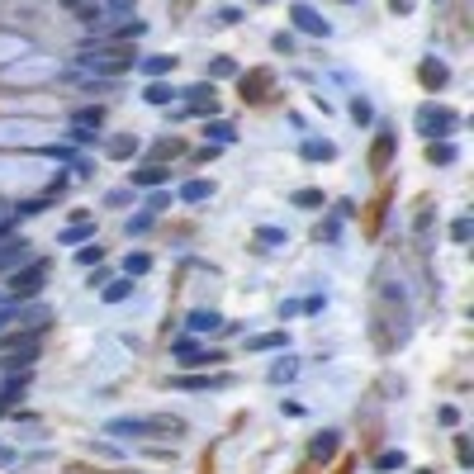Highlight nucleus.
Instances as JSON below:
<instances>
[{
  "label": "nucleus",
  "mask_w": 474,
  "mask_h": 474,
  "mask_svg": "<svg viewBox=\"0 0 474 474\" xmlns=\"http://www.w3.org/2000/svg\"><path fill=\"white\" fill-rule=\"evenodd\" d=\"M81 71H95V76H114V71H128L133 67V43L114 33V43H95L76 57Z\"/></svg>",
  "instance_id": "obj_1"
},
{
  "label": "nucleus",
  "mask_w": 474,
  "mask_h": 474,
  "mask_svg": "<svg viewBox=\"0 0 474 474\" xmlns=\"http://www.w3.org/2000/svg\"><path fill=\"white\" fill-rule=\"evenodd\" d=\"M47 161L38 157H0V190H33L47 185Z\"/></svg>",
  "instance_id": "obj_2"
},
{
  "label": "nucleus",
  "mask_w": 474,
  "mask_h": 474,
  "mask_svg": "<svg viewBox=\"0 0 474 474\" xmlns=\"http://www.w3.org/2000/svg\"><path fill=\"white\" fill-rule=\"evenodd\" d=\"M133 361V347H128V337H105L91 356V375L95 379H119Z\"/></svg>",
  "instance_id": "obj_3"
},
{
  "label": "nucleus",
  "mask_w": 474,
  "mask_h": 474,
  "mask_svg": "<svg viewBox=\"0 0 474 474\" xmlns=\"http://www.w3.org/2000/svg\"><path fill=\"white\" fill-rule=\"evenodd\" d=\"M289 19H294V29L313 33V38H332V24L318 15L313 5H304V0H294V5H289Z\"/></svg>",
  "instance_id": "obj_4"
},
{
  "label": "nucleus",
  "mask_w": 474,
  "mask_h": 474,
  "mask_svg": "<svg viewBox=\"0 0 474 474\" xmlns=\"http://www.w3.org/2000/svg\"><path fill=\"white\" fill-rule=\"evenodd\" d=\"M43 280H47V270H43V261H29V266L15 275V304H24V299H33L38 289H43Z\"/></svg>",
  "instance_id": "obj_5"
},
{
  "label": "nucleus",
  "mask_w": 474,
  "mask_h": 474,
  "mask_svg": "<svg viewBox=\"0 0 474 474\" xmlns=\"http://www.w3.org/2000/svg\"><path fill=\"white\" fill-rule=\"evenodd\" d=\"M52 71H57V67L47 62V57H24V62H15L10 71H5V81H24V86H29V81L52 76Z\"/></svg>",
  "instance_id": "obj_6"
},
{
  "label": "nucleus",
  "mask_w": 474,
  "mask_h": 474,
  "mask_svg": "<svg viewBox=\"0 0 474 474\" xmlns=\"http://www.w3.org/2000/svg\"><path fill=\"white\" fill-rule=\"evenodd\" d=\"M47 133L38 124H19V119H10V124H0V142H15V147H29V142H43Z\"/></svg>",
  "instance_id": "obj_7"
},
{
  "label": "nucleus",
  "mask_w": 474,
  "mask_h": 474,
  "mask_svg": "<svg viewBox=\"0 0 474 474\" xmlns=\"http://www.w3.org/2000/svg\"><path fill=\"white\" fill-rule=\"evenodd\" d=\"M33 261V247L24 237H10L5 247H0V270H15V266H29Z\"/></svg>",
  "instance_id": "obj_8"
},
{
  "label": "nucleus",
  "mask_w": 474,
  "mask_h": 474,
  "mask_svg": "<svg viewBox=\"0 0 474 474\" xmlns=\"http://www.w3.org/2000/svg\"><path fill=\"white\" fill-rule=\"evenodd\" d=\"M417 128H422L427 138H446V133L456 128V119H451V110H422V119H417Z\"/></svg>",
  "instance_id": "obj_9"
},
{
  "label": "nucleus",
  "mask_w": 474,
  "mask_h": 474,
  "mask_svg": "<svg viewBox=\"0 0 474 474\" xmlns=\"http://www.w3.org/2000/svg\"><path fill=\"white\" fill-rule=\"evenodd\" d=\"M166 384L190 389V394H204V389H228V384H233V375H214V379H204V375H180V379H166Z\"/></svg>",
  "instance_id": "obj_10"
},
{
  "label": "nucleus",
  "mask_w": 474,
  "mask_h": 474,
  "mask_svg": "<svg viewBox=\"0 0 474 474\" xmlns=\"http://www.w3.org/2000/svg\"><path fill=\"white\" fill-rule=\"evenodd\" d=\"M171 351H175V361H180V365H204V361H209V351L195 342V332H185V337H180Z\"/></svg>",
  "instance_id": "obj_11"
},
{
  "label": "nucleus",
  "mask_w": 474,
  "mask_h": 474,
  "mask_svg": "<svg viewBox=\"0 0 474 474\" xmlns=\"http://www.w3.org/2000/svg\"><path fill=\"white\" fill-rule=\"evenodd\" d=\"M446 81H451V67H446L441 57H427V62H422V86H427V91H441Z\"/></svg>",
  "instance_id": "obj_12"
},
{
  "label": "nucleus",
  "mask_w": 474,
  "mask_h": 474,
  "mask_svg": "<svg viewBox=\"0 0 474 474\" xmlns=\"http://www.w3.org/2000/svg\"><path fill=\"white\" fill-rule=\"evenodd\" d=\"M95 237V228L86 219H71V228H62V233H57V242H62V247H81V242H91Z\"/></svg>",
  "instance_id": "obj_13"
},
{
  "label": "nucleus",
  "mask_w": 474,
  "mask_h": 474,
  "mask_svg": "<svg viewBox=\"0 0 474 474\" xmlns=\"http://www.w3.org/2000/svg\"><path fill=\"white\" fill-rule=\"evenodd\" d=\"M294 375H299V356H280V361L270 365V384H294Z\"/></svg>",
  "instance_id": "obj_14"
},
{
  "label": "nucleus",
  "mask_w": 474,
  "mask_h": 474,
  "mask_svg": "<svg viewBox=\"0 0 474 474\" xmlns=\"http://www.w3.org/2000/svg\"><path fill=\"white\" fill-rule=\"evenodd\" d=\"M299 152L308 161H332V157H337V142H328V138H304Z\"/></svg>",
  "instance_id": "obj_15"
},
{
  "label": "nucleus",
  "mask_w": 474,
  "mask_h": 474,
  "mask_svg": "<svg viewBox=\"0 0 474 474\" xmlns=\"http://www.w3.org/2000/svg\"><path fill=\"white\" fill-rule=\"evenodd\" d=\"M337 446H342V437H337V432H318L313 441H308V456H313V460H332V451H337Z\"/></svg>",
  "instance_id": "obj_16"
},
{
  "label": "nucleus",
  "mask_w": 474,
  "mask_h": 474,
  "mask_svg": "<svg viewBox=\"0 0 474 474\" xmlns=\"http://www.w3.org/2000/svg\"><path fill=\"white\" fill-rule=\"evenodd\" d=\"M289 342H294L289 332H261V337H252L247 347H252V351H284Z\"/></svg>",
  "instance_id": "obj_17"
},
{
  "label": "nucleus",
  "mask_w": 474,
  "mask_h": 474,
  "mask_svg": "<svg viewBox=\"0 0 474 474\" xmlns=\"http://www.w3.org/2000/svg\"><path fill=\"white\" fill-rule=\"evenodd\" d=\"M185 328L190 332H214V328H223V318L214 313V308H195V313L185 318Z\"/></svg>",
  "instance_id": "obj_18"
},
{
  "label": "nucleus",
  "mask_w": 474,
  "mask_h": 474,
  "mask_svg": "<svg viewBox=\"0 0 474 474\" xmlns=\"http://www.w3.org/2000/svg\"><path fill=\"white\" fill-rule=\"evenodd\" d=\"M110 432L114 437H147V417H114Z\"/></svg>",
  "instance_id": "obj_19"
},
{
  "label": "nucleus",
  "mask_w": 474,
  "mask_h": 474,
  "mask_svg": "<svg viewBox=\"0 0 474 474\" xmlns=\"http://www.w3.org/2000/svg\"><path fill=\"white\" fill-rule=\"evenodd\" d=\"M180 200H185V204H204V200H214V180H190V185L180 190Z\"/></svg>",
  "instance_id": "obj_20"
},
{
  "label": "nucleus",
  "mask_w": 474,
  "mask_h": 474,
  "mask_svg": "<svg viewBox=\"0 0 474 474\" xmlns=\"http://www.w3.org/2000/svg\"><path fill=\"white\" fill-rule=\"evenodd\" d=\"M110 157H114V161H128V157H138V138H128V133L110 138Z\"/></svg>",
  "instance_id": "obj_21"
},
{
  "label": "nucleus",
  "mask_w": 474,
  "mask_h": 474,
  "mask_svg": "<svg viewBox=\"0 0 474 474\" xmlns=\"http://www.w3.org/2000/svg\"><path fill=\"white\" fill-rule=\"evenodd\" d=\"M147 270H152V256L147 252H128L124 256V275L128 280H138V275H147Z\"/></svg>",
  "instance_id": "obj_22"
},
{
  "label": "nucleus",
  "mask_w": 474,
  "mask_h": 474,
  "mask_svg": "<svg viewBox=\"0 0 474 474\" xmlns=\"http://www.w3.org/2000/svg\"><path fill=\"white\" fill-rule=\"evenodd\" d=\"M128 294H133V280H105V294H100V299L105 304H124Z\"/></svg>",
  "instance_id": "obj_23"
},
{
  "label": "nucleus",
  "mask_w": 474,
  "mask_h": 474,
  "mask_svg": "<svg viewBox=\"0 0 474 474\" xmlns=\"http://www.w3.org/2000/svg\"><path fill=\"white\" fill-rule=\"evenodd\" d=\"M142 100H147V105H171V100H175V91L166 86V81H152V86L142 91Z\"/></svg>",
  "instance_id": "obj_24"
},
{
  "label": "nucleus",
  "mask_w": 474,
  "mask_h": 474,
  "mask_svg": "<svg viewBox=\"0 0 474 474\" xmlns=\"http://www.w3.org/2000/svg\"><path fill=\"white\" fill-rule=\"evenodd\" d=\"M351 119H356V124H361V128H370V124H375V105L356 95V100H351Z\"/></svg>",
  "instance_id": "obj_25"
},
{
  "label": "nucleus",
  "mask_w": 474,
  "mask_h": 474,
  "mask_svg": "<svg viewBox=\"0 0 474 474\" xmlns=\"http://www.w3.org/2000/svg\"><path fill=\"white\" fill-rule=\"evenodd\" d=\"M427 157L437 161V166H451V161H456V142H432V152H427Z\"/></svg>",
  "instance_id": "obj_26"
},
{
  "label": "nucleus",
  "mask_w": 474,
  "mask_h": 474,
  "mask_svg": "<svg viewBox=\"0 0 474 474\" xmlns=\"http://www.w3.org/2000/svg\"><path fill=\"white\" fill-rule=\"evenodd\" d=\"M133 185H166V171L161 166H142V171H133Z\"/></svg>",
  "instance_id": "obj_27"
},
{
  "label": "nucleus",
  "mask_w": 474,
  "mask_h": 474,
  "mask_svg": "<svg viewBox=\"0 0 474 474\" xmlns=\"http://www.w3.org/2000/svg\"><path fill=\"white\" fill-rule=\"evenodd\" d=\"M375 470H379V474L403 470V451H379V456H375Z\"/></svg>",
  "instance_id": "obj_28"
},
{
  "label": "nucleus",
  "mask_w": 474,
  "mask_h": 474,
  "mask_svg": "<svg viewBox=\"0 0 474 474\" xmlns=\"http://www.w3.org/2000/svg\"><path fill=\"white\" fill-rule=\"evenodd\" d=\"M147 228H152V214H147V209H142V214H133V219L124 223V233H128V237H142Z\"/></svg>",
  "instance_id": "obj_29"
},
{
  "label": "nucleus",
  "mask_w": 474,
  "mask_h": 474,
  "mask_svg": "<svg viewBox=\"0 0 474 474\" xmlns=\"http://www.w3.org/2000/svg\"><path fill=\"white\" fill-rule=\"evenodd\" d=\"M171 67H175V57H147L142 71H147V76H161V71H171Z\"/></svg>",
  "instance_id": "obj_30"
},
{
  "label": "nucleus",
  "mask_w": 474,
  "mask_h": 474,
  "mask_svg": "<svg viewBox=\"0 0 474 474\" xmlns=\"http://www.w3.org/2000/svg\"><path fill=\"white\" fill-rule=\"evenodd\" d=\"M294 204H299V209H318V204H323V190H299V195H294Z\"/></svg>",
  "instance_id": "obj_31"
},
{
  "label": "nucleus",
  "mask_w": 474,
  "mask_h": 474,
  "mask_svg": "<svg viewBox=\"0 0 474 474\" xmlns=\"http://www.w3.org/2000/svg\"><path fill=\"white\" fill-rule=\"evenodd\" d=\"M261 242H266V247H280V242H289V233H284V228H261Z\"/></svg>",
  "instance_id": "obj_32"
},
{
  "label": "nucleus",
  "mask_w": 474,
  "mask_h": 474,
  "mask_svg": "<svg viewBox=\"0 0 474 474\" xmlns=\"http://www.w3.org/2000/svg\"><path fill=\"white\" fill-rule=\"evenodd\" d=\"M209 71H214V76H233L237 62H233V57H214V62H209Z\"/></svg>",
  "instance_id": "obj_33"
},
{
  "label": "nucleus",
  "mask_w": 474,
  "mask_h": 474,
  "mask_svg": "<svg viewBox=\"0 0 474 474\" xmlns=\"http://www.w3.org/2000/svg\"><path fill=\"white\" fill-rule=\"evenodd\" d=\"M76 261H81V266H100V242H95V247H81Z\"/></svg>",
  "instance_id": "obj_34"
},
{
  "label": "nucleus",
  "mask_w": 474,
  "mask_h": 474,
  "mask_svg": "<svg viewBox=\"0 0 474 474\" xmlns=\"http://www.w3.org/2000/svg\"><path fill=\"white\" fill-rule=\"evenodd\" d=\"M437 422H441V427H460V408H451V403H446V408L437 412Z\"/></svg>",
  "instance_id": "obj_35"
},
{
  "label": "nucleus",
  "mask_w": 474,
  "mask_h": 474,
  "mask_svg": "<svg viewBox=\"0 0 474 474\" xmlns=\"http://www.w3.org/2000/svg\"><path fill=\"white\" fill-rule=\"evenodd\" d=\"M451 237H456V242H470V219H456V223H451Z\"/></svg>",
  "instance_id": "obj_36"
},
{
  "label": "nucleus",
  "mask_w": 474,
  "mask_h": 474,
  "mask_svg": "<svg viewBox=\"0 0 474 474\" xmlns=\"http://www.w3.org/2000/svg\"><path fill=\"white\" fill-rule=\"evenodd\" d=\"M323 237L337 242V237H342V223H323V228H318V242H323Z\"/></svg>",
  "instance_id": "obj_37"
},
{
  "label": "nucleus",
  "mask_w": 474,
  "mask_h": 474,
  "mask_svg": "<svg viewBox=\"0 0 474 474\" xmlns=\"http://www.w3.org/2000/svg\"><path fill=\"white\" fill-rule=\"evenodd\" d=\"M10 323H19V304H15V308H0V332L10 328Z\"/></svg>",
  "instance_id": "obj_38"
},
{
  "label": "nucleus",
  "mask_w": 474,
  "mask_h": 474,
  "mask_svg": "<svg viewBox=\"0 0 474 474\" xmlns=\"http://www.w3.org/2000/svg\"><path fill=\"white\" fill-rule=\"evenodd\" d=\"M275 52H294V38H289V33H275Z\"/></svg>",
  "instance_id": "obj_39"
},
{
  "label": "nucleus",
  "mask_w": 474,
  "mask_h": 474,
  "mask_svg": "<svg viewBox=\"0 0 474 474\" xmlns=\"http://www.w3.org/2000/svg\"><path fill=\"white\" fill-rule=\"evenodd\" d=\"M81 124H86V128H100V110H81Z\"/></svg>",
  "instance_id": "obj_40"
},
{
  "label": "nucleus",
  "mask_w": 474,
  "mask_h": 474,
  "mask_svg": "<svg viewBox=\"0 0 474 474\" xmlns=\"http://www.w3.org/2000/svg\"><path fill=\"white\" fill-rule=\"evenodd\" d=\"M15 456H19L15 446H5V441H0V465H15Z\"/></svg>",
  "instance_id": "obj_41"
},
{
  "label": "nucleus",
  "mask_w": 474,
  "mask_h": 474,
  "mask_svg": "<svg viewBox=\"0 0 474 474\" xmlns=\"http://www.w3.org/2000/svg\"><path fill=\"white\" fill-rule=\"evenodd\" d=\"M389 10H394V15H408V10H412V0H389Z\"/></svg>",
  "instance_id": "obj_42"
},
{
  "label": "nucleus",
  "mask_w": 474,
  "mask_h": 474,
  "mask_svg": "<svg viewBox=\"0 0 474 474\" xmlns=\"http://www.w3.org/2000/svg\"><path fill=\"white\" fill-rule=\"evenodd\" d=\"M337 5H356V0H337Z\"/></svg>",
  "instance_id": "obj_43"
}]
</instances>
